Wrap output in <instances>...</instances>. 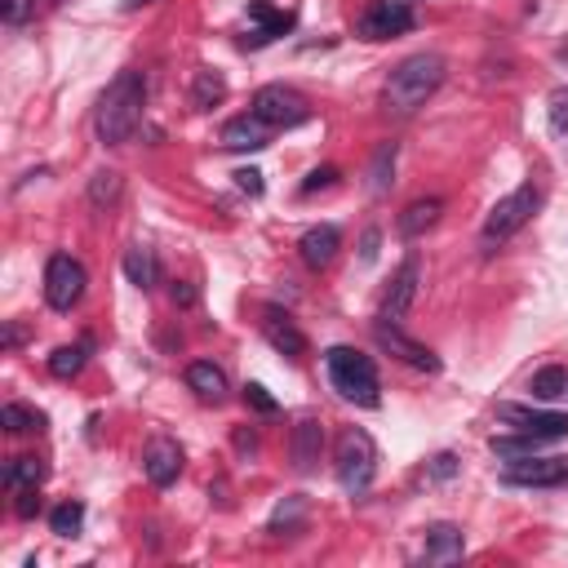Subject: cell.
I'll use <instances>...</instances> for the list:
<instances>
[{
	"label": "cell",
	"mask_w": 568,
	"mask_h": 568,
	"mask_svg": "<svg viewBox=\"0 0 568 568\" xmlns=\"http://www.w3.org/2000/svg\"><path fill=\"white\" fill-rule=\"evenodd\" d=\"M444 75H448V62L439 53H408L404 62L390 67L386 89H382V106L404 120V115H413L417 106H426L439 93Z\"/></svg>",
	"instance_id": "obj_1"
},
{
	"label": "cell",
	"mask_w": 568,
	"mask_h": 568,
	"mask_svg": "<svg viewBox=\"0 0 568 568\" xmlns=\"http://www.w3.org/2000/svg\"><path fill=\"white\" fill-rule=\"evenodd\" d=\"M142 106H146V80L138 71H120L106 93L98 98V111H93V129L106 146H120L133 138V129L142 124Z\"/></svg>",
	"instance_id": "obj_2"
},
{
	"label": "cell",
	"mask_w": 568,
	"mask_h": 568,
	"mask_svg": "<svg viewBox=\"0 0 568 568\" xmlns=\"http://www.w3.org/2000/svg\"><path fill=\"white\" fill-rule=\"evenodd\" d=\"M324 368H328V382L342 399L359 404V408H377L382 404V382H377V368L368 355H359L355 346H328L324 355Z\"/></svg>",
	"instance_id": "obj_3"
},
{
	"label": "cell",
	"mask_w": 568,
	"mask_h": 568,
	"mask_svg": "<svg viewBox=\"0 0 568 568\" xmlns=\"http://www.w3.org/2000/svg\"><path fill=\"white\" fill-rule=\"evenodd\" d=\"M333 470H337L342 493H351V497L368 493L373 488V475H377V444H373V435L368 430H355V426L342 430L337 453H333Z\"/></svg>",
	"instance_id": "obj_4"
},
{
	"label": "cell",
	"mask_w": 568,
	"mask_h": 568,
	"mask_svg": "<svg viewBox=\"0 0 568 568\" xmlns=\"http://www.w3.org/2000/svg\"><path fill=\"white\" fill-rule=\"evenodd\" d=\"M532 209H537V186L532 182H524V186H515L510 195H501L493 209H488V217H484V231H479V244L484 248H497V244H506L528 217H532Z\"/></svg>",
	"instance_id": "obj_5"
},
{
	"label": "cell",
	"mask_w": 568,
	"mask_h": 568,
	"mask_svg": "<svg viewBox=\"0 0 568 568\" xmlns=\"http://www.w3.org/2000/svg\"><path fill=\"white\" fill-rule=\"evenodd\" d=\"M253 115H262L271 129H293L311 115V102L293 84H262L253 93Z\"/></svg>",
	"instance_id": "obj_6"
},
{
	"label": "cell",
	"mask_w": 568,
	"mask_h": 568,
	"mask_svg": "<svg viewBox=\"0 0 568 568\" xmlns=\"http://www.w3.org/2000/svg\"><path fill=\"white\" fill-rule=\"evenodd\" d=\"M84 284H89V275L71 253H53L44 262V302L53 311H71L84 297Z\"/></svg>",
	"instance_id": "obj_7"
},
{
	"label": "cell",
	"mask_w": 568,
	"mask_h": 568,
	"mask_svg": "<svg viewBox=\"0 0 568 568\" xmlns=\"http://www.w3.org/2000/svg\"><path fill=\"white\" fill-rule=\"evenodd\" d=\"M413 22H417L413 0H373L359 18V36L364 40H390V36H404Z\"/></svg>",
	"instance_id": "obj_8"
},
{
	"label": "cell",
	"mask_w": 568,
	"mask_h": 568,
	"mask_svg": "<svg viewBox=\"0 0 568 568\" xmlns=\"http://www.w3.org/2000/svg\"><path fill=\"white\" fill-rule=\"evenodd\" d=\"M417 284H422V257H417V253H408V257L399 262V271L390 275V288H386V297H382L377 320L399 324V320L408 315V306L417 302Z\"/></svg>",
	"instance_id": "obj_9"
},
{
	"label": "cell",
	"mask_w": 568,
	"mask_h": 568,
	"mask_svg": "<svg viewBox=\"0 0 568 568\" xmlns=\"http://www.w3.org/2000/svg\"><path fill=\"white\" fill-rule=\"evenodd\" d=\"M506 484H519V488H559L568 484V457H515L506 470H501Z\"/></svg>",
	"instance_id": "obj_10"
},
{
	"label": "cell",
	"mask_w": 568,
	"mask_h": 568,
	"mask_svg": "<svg viewBox=\"0 0 568 568\" xmlns=\"http://www.w3.org/2000/svg\"><path fill=\"white\" fill-rule=\"evenodd\" d=\"M373 337H377V346H382V351L399 355L404 364H413V368H422V373H439V355H435L430 346L413 342L408 333H399V324H386V320H377V324H373Z\"/></svg>",
	"instance_id": "obj_11"
},
{
	"label": "cell",
	"mask_w": 568,
	"mask_h": 568,
	"mask_svg": "<svg viewBox=\"0 0 568 568\" xmlns=\"http://www.w3.org/2000/svg\"><path fill=\"white\" fill-rule=\"evenodd\" d=\"M142 475H146L155 488H169V484L182 475V448H178V439L155 435V439L146 444V453H142Z\"/></svg>",
	"instance_id": "obj_12"
},
{
	"label": "cell",
	"mask_w": 568,
	"mask_h": 568,
	"mask_svg": "<svg viewBox=\"0 0 568 568\" xmlns=\"http://www.w3.org/2000/svg\"><path fill=\"white\" fill-rule=\"evenodd\" d=\"M497 417H501V422H515L519 430L541 435V439L568 435V413H541V408H524V404H501Z\"/></svg>",
	"instance_id": "obj_13"
},
{
	"label": "cell",
	"mask_w": 568,
	"mask_h": 568,
	"mask_svg": "<svg viewBox=\"0 0 568 568\" xmlns=\"http://www.w3.org/2000/svg\"><path fill=\"white\" fill-rule=\"evenodd\" d=\"M248 18H253V31L244 36V44H248V49H262V44H271L275 36L293 31V22H297L288 9H275L271 0H253V4H248Z\"/></svg>",
	"instance_id": "obj_14"
},
{
	"label": "cell",
	"mask_w": 568,
	"mask_h": 568,
	"mask_svg": "<svg viewBox=\"0 0 568 568\" xmlns=\"http://www.w3.org/2000/svg\"><path fill=\"white\" fill-rule=\"evenodd\" d=\"M262 333H266V342H271L280 355H288V359H302V355H306L302 328H297L280 306H266V311H262Z\"/></svg>",
	"instance_id": "obj_15"
},
{
	"label": "cell",
	"mask_w": 568,
	"mask_h": 568,
	"mask_svg": "<svg viewBox=\"0 0 568 568\" xmlns=\"http://www.w3.org/2000/svg\"><path fill=\"white\" fill-rule=\"evenodd\" d=\"M466 555V537L457 524H430L426 528V541H422V559L444 568V564H457Z\"/></svg>",
	"instance_id": "obj_16"
},
{
	"label": "cell",
	"mask_w": 568,
	"mask_h": 568,
	"mask_svg": "<svg viewBox=\"0 0 568 568\" xmlns=\"http://www.w3.org/2000/svg\"><path fill=\"white\" fill-rule=\"evenodd\" d=\"M266 142H271V124L262 115H253V111L222 124V146L226 151H262Z\"/></svg>",
	"instance_id": "obj_17"
},
{
	"label": "cell",
	"mask_w": 568,
	"mask_h": 568,
	"mask_svg": "<svg viewBox=\"0 0 568 568\" xmlns=\"http://www.w3.org/2000/svg\"><path fill=\"white\" fill-rule=\"evenodd\" d=\"M337 248H342V235H337V226H328V222L311 226V231L297 240V253H302V262H306L311 271H324V266L337 257Z\"/></svg>",
	"instance_id": "obj_18"
},
{
	"label": "cell",
	"mask_w": 568,
	"mask_h": 568,
	"mask_svg": "<svg viewBox=\"0 0 568 568\" xmlns=\"http://www.w3.org/2000/svg\"><path fill=\"white\" fill-rule=\"evenodd\" d=\"M439 213H444V200H439V195H422V200H413V204L399 213L395 231H399L404 240H417V235H426V231L439 222Z\"/></svg>",
	"instance_id": "obj_19"
},
{
	"label": "cell",
	"mask_w": 568,
	"mask_h": 568,
	"mask_svg": "<svg viewBox=\"0 0 568 568\" xmlns=\"http://www.w3.org/2000/svg\"><path fill=\"white\" fill-rule=\"evenodd\" d=\"M320 453H324V426H320V417H302L293 426V466L297 470H315Z\"/></svg>",
	"instance_id": "obj_20"
},
{
	"label": "cell",
	"mask_w": 568,
	"mask_h": 568,
	"mask_svg": "<svg viewBox=\"0 0 568 568\" xmlns=\"http://www.w3.org/2000/svg\"><path fill=\"white\" fill-rule=\"evenodd\" d=\"M186 386H191L200 399H209V404H222V399H226V373H222L217 364H209V359H195V364L186 368Z\"/></svg>",
	"instance_id": "obj_21"
},
{
	"label": "cell",
	"mask_w": 568,
	"mask_h": 568,
	"mask_svg": "<svg viewBox=\"0 0 568 568\" xmlns=\"http://www.w3.org/2000/svg\"><path fill=\"white\" fill-rule=\"evenodd\" d=\"M222 98H226V80H222L217 71L200 67L195 80H191V106H195V111H209V106H217Z\"/></svg>",
	"instance_id": "obj_22"
},
{
	"label": "cell",
	"mask_w": 568,
	"mask_h": 568,
	"mask_svg": "<svg viewBox=\"0 0 568 568\" xmlns=\"http://www.w3.org/2000/svg\"><path fill=\"white\" fill-rule=\"evenodd\" d=\"M44 484V462L40 457H13L4 466V488L9 493H22V488H40Z\"/></svg>",
	"instance_id": "obj_23"
},
{
	"label": "cell",
	"mask_w": 568,
	"mask_h": 568,
	"mask_svg": "<svg viewBox=\"0 0 568 568\" xmlns=\"http://www.w3.org/2000/svg\"><path fill=\"white\" fill-rule=\"evenodd\" d=\"M89 351H93L89 337H80V342H71V346H58V351L49 355V373H53V377H75V373L84 368Z\"/></svg>",
	"instance_id": "obj_24"
},
{
	"label": "cell",
	"mask_w": 568,
	"mask_h": 568,
	"mask_svg": "<svg viewBox=\"0 0 568 568\" xmlns=\"http://www.w3.org/2000/svg\"><path fill=\"white\" fill-rule=\"evenodd\" d=\"M124 275H129V284L151 288V284L160 280V262H155V253H151V248H129V253H124Z\"/></svg>",
	"instance_id": "obj_25"
},
{
	"label": "cell",
	"mask_w": 568,
	"mask_h": 568,
	"mask_svg": "<svg viewBox=\"0 0 568 568\" xmlns=\"http://www.w3.org/2000/svg\"><path fill=\"white\" fill-rule=\"evenodd\" d=\"M528 390H532L537 399H559V395H568V373H564L559 364H546V368L532 373Z\"/></svg>",
	"instance_id": "obj_26"
},
{
	"label": "cell",
	"mask_w": 568,
	"mask_h": 568,
	"mask_svg": "<svg viewBox=\"0 0 568 568\" xmlns=\"http://www.w3.org/2000/svg\"><path fill=\"white\" fill-rule=\"evenodd\" d=\"M390 173H395V142H382L373 151V164H368V191L382 195L390 186Z\"/></svg>",
	"instance_id": "obj_27"
},
{
	"label": "cell",
	"mask_w": 568,
	"mask_h": 568,
	"mask_svg": "<svg viewBox=\"0 0 568 568\" xmlns=\"http://www.w3.org/2000/svg\"><path fill=\"white\" fill-rule=\"evenodd\" d=\"M541 448V435H493V453L497 457H506V462H515V457H532Z\"/></svg>",
	"instance_id": "obj_28"
},
{
	"label": "cell",
	"mask_w": 568,
	"mask_h": 568,
	"mask_svg": "<svg viewBox=\"0 0 568 568\" xmlns=\"http://www.w3.org/2000/svg\"><path fill=\"white\" fill-rule=\"evenodd\" d=\"M0 422H4V430L27 435V430H40V426H44V413H36V408H27V404H4V408H0Z\"/></svg>",
	"instance_id": "obj_29"
},
{
	"label": "cell",
	"mask_w": 568,
	"mask_h": 568,
	"mask_svg": "<svg viewBox=\"0 0 568 568\" xmlns=\"http://www.w3.org/2000/svg\"><path fill=\"white\" fill-rule=\"evenodd\" d=\"M115 200H120V173H111V169L93 173V182H89V204H93V209H111Z\"/></svg>",
	"instance_id": "obj_30"
},
{
	"label": "cell",
	"mask_w": 568,
	"mask_h": 568,
	"mask_svg": "<svg viewBox=\"0 0 568 568\" xmlns=\"http://www.w3.org/2000/svg\"><path fill=\"white\" fill-rule=\"evenodd\" d=\"M49 528H53L58 537H80V528H84V506H80V501H62V506L49 515Z\"/></svg>",
	"instance_id": "obj_31"
},
{
	"label": "cell",
	"mask_w": 568,
	"mask_h": 568,
	"mask_svg": "<svg viewBox=\"0 0 568 568\" xmlns=\"http://www.w3.org/2000/svg\"><path fill=\"white\" fill-rule=\"evenodd\" d=\"M302 515H306V497H302V493H293V497H284V501L275 506V515H271L266 532H280V528H297V524H302Z\"/></svg>",
	"instance_id": "obj_32"
},
{
	"label": "cell",
	"mask_w": 568,
	"mask_h": 568,
	"mask_svg": "<svg viewBox=\"0 0 568 568\" xmlns=\"http://www.w3.org/2000/svg\"><path fill=\"white\" fill-rule=\"evenodd\" d=\"M333 182H337V169H333V164L311 169V173H306V182H302V195H315V191H324V186H333Z\"/></svg>",
	"instance_id": "obj_33"
},
{
	"label": "cell",
	"mask_w": 568,
	"mask_h": 568,
	"mask_svg": "<svg viewBox=\"0 0 568 568\" xmlns=\"http://www.w3.org/2000/svg\"><path fill=\"white\" fill-rule=\"evenodd\" d=\"M244 404H248V408H257V413H275V408H280V404L266 395V386H257V382H248V386H244Z\"/></svg>",
	"instance_id": "obj_34"
},
{
	"label": "cell",
	"mask_w": 568,
	"mask_h": 568,
	"mask_svg": "<svg viewBox=\"0 0 568 568\" xmlns=\"http://www.w3.org/2000/svg\"><path fill=\"white\" fill-rule=\"evenodd\" d=\"M231 178H235V186H240V191H248V195H262V186H266L257 169H235Z\"/></svg>",
	"instance_id": "obj_35"
},
{
	"label": "cell",
	"mask_w": 568,
	"mask_h": 568,
	"mask_svg": "<svg viewBox=\"0 0 568 568\" xmlns=\"http://www.w3.org/2000/svg\"><path fill=\"white\" fill-rule=\"evenodd\" d=\"M550 124H555V129H568V89H559V93L550 98Z\"/></svg>",
	"instance_id": "obj_36"
},
{
	"label": "cell",
	"mask_w": 568,
	"mask_h": 568,
	"mask_svg": "<svg viewBox=\"0 0 568 568\" xmlns=\"http://www.w3.org/2000/svg\"><path fill=\"white\" fill-rule=\"evenodd\" d=\"M27 13H31V0H4V22L9 27H22Z\"/></svg>",
	"instance_id": "obj_37"
},
{
	"label": "cell",
	"mask_w": 568,
	"mask_h": 568,
	"mask_svg": "<svg viewBox=\"0 0 568 568\" xmlns=\"http://www.w3.org/2000/svg\"><path fill=\"white\" fill-rule=\"evenodd\" d=\"M453 470H457V457H453V453H439V457L430 462V479H448Z\"/></svg>",
	"instance_id": "obj_38"
},
{
	"label": "cell",
	"mask_w": 568,
	"mask_h": 568,
	"mask_svg": "<svg viewBox=\"0 0 568 568\" xmlns=\"http://www.w3.org/2000/svg\"><path fill=\"white\" fill-rule=\"evenodd\" d=\"M195 284H173V306H195Z\"/></svg>",
	"instance_id": "obj_39"
},
{
	"label": "cell",
	"mask_w": 568,
	"mask_h": 568,
	"mask_svg": "<svg viewBox=\"0 0 568 568\" xmlns=\"http://www.w3.org/2000/svg\"><path fill=\"white\" fill-rule=\"evenodd\" d=\"M36 506H40L36 488H22V497H18V515H22V519H31V515H36Z\"/></svg>",
	"instance_id": "obj_40"
},
{
	"label": "cell",
	"mask_w": 568,
	"mask_h": 568,
	"mask_svg": "<svg viewBox=\"0 0 568 568\" xmlns=\"http://www.w3.org/2000/svg\"><path fill=\"white\" fill-rule=\"evenodd\" d=\"M359 257H364V262L377 257V231H364V240H359Z\"/></svg>",
	"instance_id": "obj_41"
},
{
	"label": "cell",
	"mask_w": 568,
	"mask_h": 568,
	"mask_svg": "<svg viewBox=\"0 0 568 568\" xmlns=\"http://www.w3.org/2000/svg\"><path fill=\"white\" fill-rule=\"evenodd\" d=\"M22 337H27V328H22V324H9V328H4V351L22 346Z\"/></svg>",
	"instance_id": "obj_42"
},
{
	"label": "cell",
	"mask_w": 568,
	"mask_h": 568,
	"mask_svg": "<svg viewBox=\"0 0 568 568\" xmlns=\"http://www.w3.org/2000/svg\"><path fill=\"white\" fill-rule=\"evenodd\" d=\"M235 448L240 453H257V435L253 430H235Z\"/></svg>",
	"instance_id": "obj_43"
},
{
	"label": "cell",
	"mask_w": 568,
	"mask_h": 568,
	"mask_svg": "<svg viewBox=\"0 0 568 568\" xmlns=\"http://www.w3.org/2000/svg\"><path fill=\"white\" fill-rule=\"evenodd\" d=\"M124 4H129V9H142V4H151V0H124Z\"/></svg>",
	"instance_id": "obj_44"
}]
</instances>
